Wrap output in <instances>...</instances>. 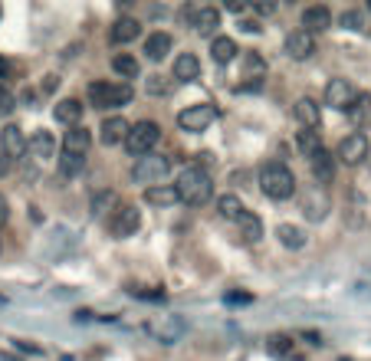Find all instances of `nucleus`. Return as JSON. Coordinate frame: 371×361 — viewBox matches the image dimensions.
Listing matches in <instances>:
<instances>
[{"label": "nucleus", "mask_w": 371, "mask_h": 361, "mask_svg": "<svg viewBox=\"0 0 371 361\" xmlns=\"http://www.w3.org/2000/svg\"><path fill=\"white\" fill-rule=\"evenodd\" d=\"M200 76V60L194 53H181L178 60H174V79H181V82H194Z\"/></svg>", "instance_id": "nucleus-23"}, {"label": "nucleus", "mask_w": 371, "mask_h": 361, "mask_svg": "<svg viewBox=\"0 0 371 361\" xmlns=\"http://www.w3.org/2000/svg\"><path fill=\"white\" fill-rule=\"evenodd\" d=\"M171 175V158H164V155H141L132 168V177H135L138 184H161L164 177Z\"/></svg>", "instance_id": "nucleus-4"}, {"label": "nucleus", "mask_w": 371, "mask_h": 361, "mask_svg": "<svg viewBox=\"0 0 371 361\" xmlns=\"http://www.w3.org/2000/svg\"><path fill=\"white\" fill-rule=\"evenodd\" d=\"M53 115H56V122L73 128V125H79V118H83V102L79 99H62V102L53 105Z\"/></svg>", "instance_id": "nucleus-25"}, {"label": "nucleus", "mask_w": 371, "mask_h": 361, "mask_svg": "<svg viewBox=\"0 0 371 361\" xmlns=\"http://www.w3.org/2000/svg\"><path fill=\"white\" fill-rule=\"evenodd\" d=\"M293 349H296V342L289 335H270L266 338V351H270L273 358H293Z\"/></svg>", "instance_id": "nucleus-30"}, {"label": "nucleus", "mask_w": 371, "mask_h": 361, "mask_svg": "<svg viewBox=\"0 0 371 361\" xmlns=\"http://www.w3.org/2000/svg\"><path fill=\"white\" fill-rule=\"evenodd\" d=\"M112 69L119 76H125V79H135L138 73H141V66H138L135 56H128V53H119L115 60H112Z\"/></svg>", "instance_id": "nucleus-32"}, {"label": "nucleus", "mask_w": 371, "mask_h": 361, "mask_svg": "<svg viewBox=\"0 0 371 361\" xmlns=\"http://www.w3.org/2000/svg\"><path fill=\"white\" fill-rule=\"evenodd\" d=\"M0 155L10 158V161H17V158L26 155V135L20 125H7V128L0 132Z\"/></svg>", "instance_id": "nucleus-11"}, {"label": "nucleus", "mask_w": 371, "mask_h": 361, "mask_svg": "<svg viewBox=\"0 0 371 361\" xmlns=\"http://www.w3.org/2000/svg\"><path fill=\"white\" fill-rule=\"evenodd\" d=\"M296 118H299V125L306 128V132H312V128H319L322 125V112H319V102H312V99H299L296 102Z\"/></svg>", "instance_id": "nucleus-21"}, {"label": "nucleus", "mask_w": 371, "mask_h": 361, "mask_svg": "<svg viewBox=\"0 0 371 361\" xmlns=\"http://www.w3.org/2000/svg\"><path fill=\"white\" fill-rule=\"evenodd\" d=\"M257 10H260V13H273V10H276V3H273V0H263V3H257Z\"/></svg>", "instance_id": "nucleus-40"}, {"label": "nucleus", "mask_w": 371, "mask_h": 361, "mask_svg": "<svg viewBox=\"0 0 371 361\" xmlns=\"http://www.w3.org/2000/svg\"><path fill=\"white\" fill-rule=\"evenodd\" d=\"M332 26V10L325 7V3H312V7H306L302 10V30L306 33H322V30H329Z\"/></svg>", "instance_id": "nucleus-12"}, {"label": "nucleus", "mask_w": 371, "mask_h": 361, "mask_svg": "<svg viewBox=\"0 0 371 361\" xmlns=\"http://www.w3.org/2000/svg\"><path fill=\"white\" fill-rule=\"evenodd\" d=\"M191 26L198 30L200 37H214V30L221 26V10L217 7H198L191 17Z\"/></svg>", "instance_id": "nucleus-18"}, {"label": "nucleus", "mask_w": 371, "mask_h": 361, "mask_svg": "<svg viewBox=\"0 0 371 361\" xmlns=\"http://www.w3.org/2000/svg\"><path fill=\"white\" fill-rule=\"evenodd\" d=\"M0 249H3V240H0Z\"/></svg>", "instance_id": "nucleus-48"}, {"label": "nucleus", "mask_w": 371, "mask_h": 361, "mask_svg": "<svg viewBox=\"0 0 371 361\" xmlns=\"http://www.w3.org/2000/svg\"><path fill=\"white\" fill-rule=\"evenodd\" d=\"M240 26H243L247 33H260V24H257V20H247V24H240Z\"/></svg>", "instance_id": "nucleus-41"}, {"label": "nucleus", "mask_w": 371, "mask_h": 361, "mask_svg": "<svg viewBox=\"0 0 371 361\" xmlns=\"http://www.w3.org/2000/svg\"><path fill=\"white\" fill-rule=\"evenodd\" d=\"M60 361H76V358H73V355H62V358H60Z\"/></svg>", "instance_id": "nucleus-47"}, {"label": "nucleus", "mask_w": 371, "mask_h": 361, "mask_svg": "<svg viewBox=\"0 0 371 361\" xmlns=\"http://www.w3.org/2000/svg\"><path fill=\"white\" fill-rule=\"evenodd\" d=\"M17 109V99H13V92L3 82H0V112H13Z\"/></svg>", "instance_id": "nucleus-38"}, {"label": "nucleus", "mask_w": 371, "mask_h": 361, "mask_svg": "<svg viewBox=\"0 0 371 361\" xmlns=\"http://www.w3.org/2000/svg\"><path fill=\"white\" fill-rule=\"evenodd\" d=\"M53 86H60V79H56V76H46V82H43V89H46V92H50Z\"/></svg>", "instance_id": "nucleus-42"}, {"label": "nucleus", "mask_w": 371, "mask_h": 361, "mask_svg": "<svg viewBox=\"0 0 371 361\" xmlns=\"http://www.w3.org/2000/svg\"><path fill=\"white\" fill-rule=\"evenodd\" d=\"M0 361H24V358H17V355H10V351H3V355H0Z\"/></svg>", "instance_id": "nucleus-45"}, {"label": "nucleus", "mask_w": 371, "mask_h": 361, "mask_svg": "<svg viewBox=\"0 0 371 361\" xmlns=\"http://www.w3.org/2000/svg\"><path fill=\"white\" fill-rule=\"evenodd\" d=\"M296 145H299V151H302L306 158H309V155H316V151L322 148V145H319V132H306V128H302V132L296 135Z\"/></svg>", "instance_id": "nucleus-34"}, {"label": "nucleus", "mask_w": 371, "mask_h": 361, "mask_svg": "<svg viewBox=\"0 0 371 361\" xmlns=\"http://www.w3.org/2000/svg\"><path fill=\"white\" fill-rule=\"evenodd\" d=\"M338 24L345 26V30H361V24H365V20H361L359 10H345L342 17H338Z\"/></svg>", "instance_id": "nucleus-37"}, {"label": "nucleus", "mask_w": 371, "mask_h": 361, "mask_svg": "<svg viewBox=\"0 0 371 361\" xmlns=\"http://www.w3.org/2000/svg\"><path fill=\"white\" fill-rule=\"evenodd\" d=\"M83 164H86V158H73V155H60V168L66 171V175H76V171H83Z\"/></svg>", "instance_id": "nucleus-36"}, {"label": "nucleus", "mask_w": 371, "mask_h": 361, "mask_svg": "<svg viewBox=\"0 0 371 361\" xmlns=\"http://www.w3.org/2000/svg\"><path fill=\"white\" fill-rule=\"evenodd\" d=\"M243 69H247V79H253V82L266 79V62H263L260 53H253V50L243 53Z\"/></svg>", "instance_id": "nucleus-29"}, {"label": "nucleus", "mask_w": 371, "mask_h": 361, "mask_svg": "<svg viewBox=\"0 0 371 361\" xmlns=\"http://www.w3.org/2000/svg\"><path fill=\"white\" fill-rule=\"evenodd\" d=\"M145 200L151 207H174L178 204V191H174V184H155L145 191Z\"/></svg>", "instance_id": "nucleus-26"}, {"label": "nucleus", "mask_w": 371, "mask_h": 361, "mask_svg": "<svg viewBox=\"0 0 371 361\" xmlns=\"http://www.w3.org/2000/svg\"><path fill=\"white\" fill-rule=\"evenodd\" d=\"M174 191H178V200H184L187 207H200V204L211 200V191H214L211 175H207L200 164H187L184 171L178 175Z\"/></svg>", "instance_id": "nucleus-1"}, {"label": "nucleus", "mask_w": 371, "mask_h": 361, "mask_svg": "<svg viewBox=\"0 0 371 361\" xmlns=\"http://www.w3.org/2000/svg\"><path fill=\"white\" fill-rule=\"evenodd\" d=\"M359 99V89L352 86L348 79H329V86H325V105H332L338 112H348L352 105Z\"/></svg>", "instance_id": "nucleus-10"}, {"label": "nucleus", "mask_w": 371, "mask_h": 361, "mask_svg": "<svg viewBox=\"0 0 371 361\" xmlns=\"http://www.w3.org/2000/svg\"><path fill=\"white\" fill-rule=\"evenodd\" d=\"M214 118H217V109L211 102H198V105H187L184 112H178V128L181 132H204Z\"/></svg>", "instance_id": "nucleus-7"}, {"label": "nucleus", "mask_w": 371, "mask_h": 361, "mask_svg": "<svg viewBox=\"0 0 371 361\" xmlns=\"http://www.w3.org/2000/svg\"><path fill=\"white\" fill-rule=\"evenodd\" d=\"M171 46H174L171 33H164V30H158V33H151V37L145 39V56L158 62V60H164V56L171 53Z\"/></svg>", "instance_id": "nucleus-22"}, {"label": "nucleus", "mask_w": 371, "mask_h": 361, "mask_svg": "<svg viewBox=\"0 0 371 361\" xmlns=\"http://www.w3.org/2000/svg\"><path fill=\"white\" fill-rule=\"evenodd\" d=\"M260 191L266 194L270 200H289L296 194V175L279 161H270L263 164L260 171Z\"/></svg>", "instance_id": "nucleus-2"}, {"label": "nucleus", "mask_w": 371, "mask_h": 361, "mask_svg": "<svg viewBox=\"0 0 371 361\" xmlns=\"http://www.w3.org/2000/svg\"><path fill=\"white\" fill-rule=\"evenodd\" d=\"M236 227H240V240H243V243H260V237H263V220L257 217V213L243 211L240 217H236Z\"/></svg>", "instance_id": "nucleus-20"}, {"label": "nucleus", "mask_w": 371, "mask_h": 361, "mask_svg": "<svg viewBox=\"0 0 371 361\" xmlns=\"http://www.w3.org/2000/svg\"><path fill=\"white\" fill-rule=\"evenodd\" d=\"M309 168H312V177H316L319 184H329V181L335 177V158L325 148H319L316 155H309Z\"/></svg>", "instance_id": "nucleus-17"}, {"label": "nucleus", "mask_w": 371, "mask_h": 361, "mask_svg": "<svg viewBox=\"0 0 371 361\" xmlns=\"http://www.w3.org/2000/svg\"><path fill=\"white\" fill-rule=\"evenodd\" d=\"M145 89H148V96H168V92H171V82H168L164 76H148V79H145Z\"/></svg>", "instance_id": "nucleus-35"}, {"label": "nucleus", "mask_w": 371, "mask_h": 361, "mask_svg": "<svg viewBox=\"0 0 371 361\" xmlns=\"http://www.w3.org/2000/svg\"><path fill=\"white\" fill-rule=\"evenodd\" d=\"M187 325L181 315H158V319H151L148 322V335L161 345H178L181 338H184Z\"/></svg>", "instance_id": "nucleus-6"}, {"label": "nucleus", "mask_w": 371, "mask_h": 361, "mask_svg": "<svg viewBox=\"0 0 371 361\" xmlns=\"http://www.w3.org/2000/svg\"><path fill=\"white\" fill-rule=\"evenodd\" d=\"M302 213L309 217V220H322L325 213H329V194L319 191V187H312L302 194Z\"/></svg>", "instance_id": "nucleus-16"}, {"label": "nucleus", "mask_w": 371, "mask_h": 361, "mask_svg": "<svg viewBox=\"0 0 371 361\" xmlns=\"http://www.w3.org/2000/svg\"><path fill=\"white\" fill-rule=\"evenodd\" d=\"M135 99L132 86H119V82H92L89 86V102L92 109H122Z\"/></svg>", "instance_id": "nucleus-3"}, {"label": "nucleus", "mask_w": 371, "mask_h": 361, "mask_svg": "<svg viewBox=\"0 0 371 361\" xmlns=\"http://www.w3.org/2000/svg\"><path fill=\"white\" fill-rule=\"evenodd\" d=\"M276 237H279V243H283L286 249L306 247V230H299V227H293V224H279L276 227Z\"/></svg>", "instance_id": "nucleus-28"}, {"label": "nucleus", "mask_w": 371, "mask_h": 361, "mask_svg": "<svg viewBox=\"0 0 371 361\" xmlns=\"http://www.w3.org/2000/svg\"><path fill=\"white\" fill-rule=\"evenodd\" d=\"M158 138H161V128L145 118V122L132 125V132H128V138H125V148L141 158V155H151V148L158 145Z\"/></svg>", "instance_id": "nucleus-5"}, {"label": "nucleus", "mask_w": 371, "mask_h": 361, "mask_svg": "<svg viewBox=\"0 0 371 361\" xmlns=\"http://www.w3.org/2000/svg\"><path fill=\"white\" fill-rule=\"evenodd\" d=\"M3 171H7V158L0 155V175H3Z\"/></svg>", "instance_id": "nucleus-46"}, {"label": "nucleus", "mask_w": 371, "mask_h": 361, "mask_svg": "<svg viewBox=\"0 0 371 361\" xmlns=\"http://www.w3.org/2000/svg\"><path fill=\"white\" fill-rule=\"evenodd\" d=\"M128 132H132V125L125 122L122 115H112V118L102 122L99 138H102V145H122L125 138H128Z\"/></svg>", "instance_id": "nucleus-15"}, {"label": "nucleus", "mask_w": 371, "mask_h": 361, "mask_svg": "<svg viewBox=\"0 0 371 361\" xmlns=\"http://www.w3.org/2000/svg\"><path fill=\"white\" fill-rule=\"evenodd\" d=\"M26 151L33 155V158H40V161H46V158H53L56 155V138H53V132H33V138L26 141Z\"/></svg>", "instance_id": "nucleus-19"}, {"label": "nucleus", "mask_w": 371, "mask_h": 361, "mask_svg": "<svg viewBox=\"0 0 371 361\" xmlns=\"http://www.w3.org/2000/svg\"><path fill=\"white\" fill-rule=\"evenodd\" d=\"M115 191H99L96 197H92V204H89V211H92V217H105V213L115 207Z\"/></svg>", "instance_id": "nucleus-33"}, {"label": "nucleus", "mask_w": 371, "mask_h": 361, "mask_svg": "<svg viewBox=\"0 0 371 361\" xmlns=\"http://www.w3.org/2000/svg\"><path fill=\"white\" fill-rule=\"evenodd\" d=\"M7 220V200H3V194H0V224Z\"/></svg>", "instance_id": "nucleus-43"}, {"label": "nucleus", "mask_w": 371, "mask_h": 361, "mask_svg": "<svg viewBox=\"0 0 371 361\" xmlns=\"http://www.w3.org/2000/svg\"><path fill=\"white\" fill-rule=\"evenodd\" d=\"M243 211H247V207L240 204L236 194H223V197H217V213H221L223 220H236Z\"/></svg>", "instance_id": "nucleus-31"}, {"label": "nucleus", "mask_w": 371, "mask_h": 361, "mask_svg": "<svg viewBox=\"0 0 371 361\" xmlns=\"http://www.w3.org/2000/svg\"><path fill=\"white\" fill-rule=\"evenodd\" d=\"M138 227H141V213L132 207V204H122V207H115V213L109 217V230H112V237H135L138 234Z\"/></svg>", "instance_id": "nucleus-8"}, {"label": "nucleus", "mask_w": 371, "mask_h": 361, "mask_svg": "<svg viewBox=\"0 0 371 361\" xmlns=\"http://www.w3.org/2000/svg\"><path fill=\"white\" fill-rule=\"evenodd\" d=\"M7 73H10V62H7V60H3V56H0V79H3V76H7Z\"/></svg>", "instance_id": "nucleus-44"}, {"label": "nucleus", "mask_w": 371, "mask_h": 361, "mask_svg": "<svg viewBox=\"0 0 371 361\" xmlns=\"http://www.w3.org/2000/svg\"><path fill=\"white\" fill-rule=\"evenodd\" d=\"M236 43L230 37H214L211 39V56H214V62L217 66H227V62H234V56H236Z\"/></svg>", "instance_id": "nucleus-27"}, {"label": "nucleus", "mask_w": 371, "mask_h": 361, "mask_svg": "<svg viewBox=\"0 0 371 361\" xmlns=\"http://www.w3.org/2000/svg\"><path fill=\"white\" fill-rule=\"evenodd\" d=\"M89 145H92V135H89L83 125H73L66 135H62V155H73V158H86Z\"/></svg>", "instance_id": "nucleus-14"}, {"label": "nucleus", "mask_w": 371, "mask_h": 361, "mask_svg": "<svg viewBox=\"0 0 371 361\" xmlns=\"http://www.w3.org/2000/svg\"><path fill=\"white\" fill-rule=\"evenodd\" d=\"M312 53H316V39L306 33V30H293L289 37H286V56L289 60H309Z\"/></svg>", "instance_id": "nucleus-13"}, {"label": "nucleus", "mask_w": 371, "mask_h": 361, "mask_svg": "<svg viewBox=\"0 0 371 361\" xmlns=\"http://www.w3.org/2000/svg\"><path fill=\"white\" fill-rule=\"evenodd\" d=\"M138 33H141L138 20H132V17H119V20L112 24V30H109V39L112 43H132Z\"/></svg>", "instance_id": "nucleus-24"}, {"label": "nucleus", "mask_w": 371, "mask_h": 361, "mask_svg": "<svg viewBox=\"0 0 371 361\" xmlns=\"http://www.w3.org/2000/svg\"><path fill=\"white\" fill-rule=\"evenodd\" d=\"M368 135L365 132H352V135H345L342 141H338V161H345L348 168H355V164H361L365 158H368Z\"/></svg>", "instance_id": "nucleus-9"}, {"label": "nucleus", "mask_w": 371, "mask_h": 361, "mask_svg": "<svg viewBox=\"0 0 371 361\" xmlns=\"http://www.w3.org/2000/svg\"><path fill=\"white\" fill-rule=\"evenodd\" d=\"M227 10H230V13H243V10H247V3H243V0H227Z\"/></svg>", "instance_id": "nucleus-39"}]
</instances>
